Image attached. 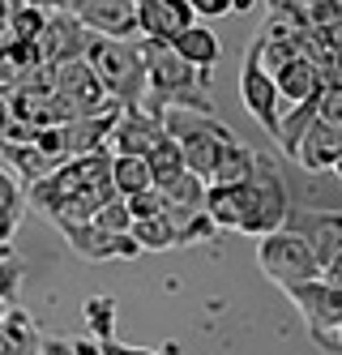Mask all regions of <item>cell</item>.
I'll list each match as a JSON object with an SVG mask.
<instances>
[{
    "label": "cell",
    "instance_id": "cell-8",
    "mask_svg": "<svg viewBox=\"0 0 342 355\" xmlns=\"http://www.w3.org/2000/svg\"><path fill=\"white\" fill-rule=\"evenodd\" d=\"M51 86H56L73 112L82 116V112H99V107H108V86H103V78L94 73V64L86 56H73V60H60V64H51Z\"/></svg>",
    "mask_w": 342,
    "mask_h": 355
},
{
    "label": "cell",
    "instance_id": "cell-35",
    "mask_svg": "<svg viewBox=\"0 0 342 355\" xmlns=\"http://www.w3.org/2000/svg\"><path fill=\"white\" fill-rule=\"evenodd\" d=\"M325 278H330V283H338V287H342V252H338V257H334V261L325 266Z\"/></svg>",
    "mask_w": 342,
    "mask_h": 355
},
{
    "label": "cell",
    "instance_id": "cell-14",
    "mask_svg": "<svg viewBox=\"0 0 342 355\" xmlns=\"http://www.w3.org/2000/svg\"><path fill=\"white\" fill-rule=\"evenodd\" d=\"M338 155H342V129L317 116V120L304 129L300 146H296V163H300L304 171H334Z\"/></svg>",
    "mask_w": 342,
    "mask_h": 355
},
{
    "label": "cell",
    "instance_id": "cell-33",
    "mask_svg": "<svg viewBox=\"0 0 342 355\" xmlns=\"http://www.w3.org/2000/svg\"><path fill=\"white\" fill-rule=\"evenodd\" d=\"M266 5H270V9H282V13H304L312 0H266Z\"/></svg>",
    "mask_w": 342,
    "mask_h": 355
},
{
    "label": "cell",
    "instance_id": "cell-29",
    "mask_svg": "<svg viewBox=\"0 0 342 355\" xmlns=\"http://www.w3.org/2000/svg\"><path fill=\"white\" fill-rule=\"evenodd\" d=\"M22 278H26V270H22V257H17V248H13V252L0 257V304H17Z\"/></svg>",
    "mask_w": 342,
    "mask_h": 355
},
{
    "label": "cell",
    "instance_id": "cell-2",
    "mask_svg": "<svg viewBox=\"0 0 342 355\" xmlns=\"http://www.w3.org/2000/svg\"><path fill=\"white\" fill-rule=\"evenodd\" d=\"M86 60L94 64L108 94H116L124 107H142V98L150 94V69H146V56H142V43L94 35L90 47H86Z\"/></svg>",
    "mask_w": 342,
    "mask_h": 355
},
{
    "label": "cell",
    "instance_id": "cell-27",
    "mask_svg": "<svg viewBox=\"0 0 342 355\" xmlns=\"http://www.w3.org/2000/svg\"><path fill=\"white\" fill-rule=\"evenodd\" d=\"M17 223H22V193L13 184V175L0 171V240H9Z\"/></svg>",
    "mask_w": 342,
    "mask_h": 355
},
{
    "label": "cell",
    "instance_id": "cell-18",
    "mask_svg": "<svg viewBox=\"0 0 342 355\" xmlns=\"http://www.w3.org/2000/svg\"><path fill=\"white\" fill-rule=\"evenodd\" d=\"M321 94H325V90H321ZM321 94H317V98H304V103L282 107V116H278V133H274V141L282 146V155L296 159V146H300L304 129H308V124L317 120V112H321Z\"/></svg>",
    "mask_w": 342,
    "mask_h": 355
},
{
    "label": "cell",
    "instance_id": "cell-10",
    "mask_svg": "<svg viewBox=\"0 0 342 355\" xmlns=\"http://www.w3.org/2000/svg\"><path fill=\"white\" fill-rule=\"evenodd\" d=\"M69 9L82 17L90 35H108V39L137 35V0H69Z\"/></svg>",
    "mask_w": 342,
    "mask_h": 355
},
{
    "label": "cell",
    "instance_id": "cell-26",
    "mask_svg": "<svg viewBox=\"0 0 342 355\" xmlns=\"http://www.w3.org/2000/svg\"><path fill=\"white\" fill-rule=\"evenodd\" d=\"M43 26H47V13L39 9V5H26V0H22V5L9 13V39H39L43 35Z\"/></svg>",
    "mask_w": 342,
    "mask_h": 355
},
{
    "label": "cell",
    "instance_id": "cell-36",
    "mask_svg": "<svg viewBox=\"0 0 342 355\" xmlns=\"http://www.w3.org/2000/svg\"><path fill=\"white\" fill-rule=\"evenodd\" d=\"M9 120H13V98H9V94H0V129H5Z\"/></svg>",
    "mask_w": 342,
    "mask_h": 355
},
{
    "label": "cell",
    "instance_id": "cell-19",
    "mask_svg": "<svg viewBox=\"0 0 342 355\" xmlns=\"http://www.w3.org/2000/svg\"><path fill=\"white\" fill-rule=\"evenodd\" d=\"M0 150H5V159L13 163V171L22 175V180H39V175L60 167V159H51L39 141H5L0 137Z\"/></svg>",
    "mask_w": 342,
    "mask_h": 355
},
{
    "label": "cell",
    "instance_id": "cell-30",
    "mask_svg": "<svg viewBox=\"0 0 342 355\" xmlns=\"http://www.w3.org/2000/svg\"><path fill=\"white\" fill-rule=\"evenodd\" d=\"M124 201H128V210H133V218H146V214L167 210V197H163L159 184H150V189H142V193H133V197H124Z\"/></svg>",
    "mask_w": 342,
    "mask_h": 355
},
{
    "label": "cell",
    "instance_id": "cell-40",
    "mask_svg": "<svg viewBox=\"0 0 342 355\" xmlns=\"http://www.w3.org/2000/svg\"><path fill=\"white\" fill-rule=\"evenodd\" d=\"M334 175H338V180H342V155H338V163H334Z\"/></svg>",
    "mask_w": 342,
    "mask_h": 355
},
{
    "label": "cell",
    "instance_id": "cell-38",
    "mask_svg": "<svg viewBox=\"0 0 342 355\" xmlns=\"http://www.w3.org/2000/svg\"><path fill=\"white\" fill-rule=\"evenodd\" d=\"M257 5V0H231V13H248Z\"/></svg>",
    "mask_w": 342,
    "mask_h": 355
},
{
    "label": "cell",
    "instance_id": "cell-39",
    "mask_svg": "<svg viewBox=\"0 0 342 355\" xmlns=\"http://www.w3.org/2000/svg\"><path fill=\"white\" fill-rule=\"evenodd\" d=\"M0 351H9V338H5V325H0Z\"/></svg>",
    "mask_w": 342,
    "mask_h": 355
},
{
    "label": "cell",
    "instance_id": "cell-5",
    "mask_svg": "<svg viewBox=\"0 0 342 355\" xmlns=\"http://www.w3.org/2000/svg\"><path fill=\"white\" fill-rule=\"evenodd\" d=\"M291 304L300 309L308 338L317 343L321 351H342V287L330 283V278H312V283H300L287 291Z\"/></svg>",
    "mask_w": 342,
    "mask_h": 355
},
{
    "label": "cell",
    "instance_id": "cell-21",
    "mask_svg": "<svg viewBox=\"0 0 342 355\" xmlns=\"http://www.w3.org/2000/svg\"><path fill=\"white\" fill-rule=\"evenodd\" d=\"M205 210L219 232H240V184H205Z\"/></svg>",
    "mask_w": 342,
    "mask_h": 355
},
{
    "label": "cell",
    "instance_id": "cell-1",
    "mask_svg": "<svg viewBox=\"0 0 342 355\" xmlns=\"http://www.w3.org/2000/svg\"><path fill=\"white\" fill-rule=\"evenodd\" d=\"M163 129H167V137L180 141L189 171L205 175V180H210V171H214V163L223 159V150H227L231 141H240L214 112H210V107H184V103H171V107L163 112Z\"/></svg>",
    "mask_w": 342,
    "mask_h": 355
},
{
    "label": "cell",
    "instance_id": "cell-16",
    "mask_svg": "<svg viewBox=\"0 0 342 355\" xmlns=\"http://www.w3.org/2000/svg\"><path fill=\"white\" fill-rule=\"evenodd\" d=\"M300 232L308 236L312 252H317V261L330 266L338 252H342V214L338 210H312L300 218Z\"/></svg>",
    "mask_w": 342,
    "mask_h": 355
},
{
    "label": "cell",
    "instance_id": "cell-7",
    "mask_svg": "<svg viewBox=\"0 0 342 355\" xmlns=\"http://www.w3.org/2000/svg\"><path fill=\"white\" fill-rule=\"evenodd\" d=\"M240 98H244L248 116H253L261 129L274 137V133H278V116H282V94H278L274 73L261 64L253 52H244V69H240Z\"/></svg>",
    "mask_w": 342,
    "mask_h": 355
},
{
    "label": "cell",
    "instance_id": "cell-3",
    "mask_svg": "<svg viewBox=\"0 0 342 355\" xmlns=\"http://www.w3.org/2000/svg\"><path fill=\"white\" fill-rule=\"evenodd\" d=\"M257 240H261L257 244V266L282 291H291L300 283H312V278L325 274V266L317 261V252H312V244H308V236L300 232V227L282 223V227H274V232L257 236Z\"/></svg>",
    "mask_w": 342,
    "mask_h": 355
},
{
    "label": "cell",
    "instance_id": "cell-20",
    "mask_svg": "<svg viewBox=\"0 0 342 355\" xmlns=\"http://www.w3.org/2000/svg\"><path fill=\"white\" fill-rule=\"evenodd\" d=\"M112 184L120 197H133L154 184V171L146 155H112Z\"/></svg>",
    "mask_w": 342,
    "mask_h": 355
},
{
    "label": "cell",
    "instance_id": "cell-34",
    "mask_svg": "<svg viewBox=\"0 0 342 355\" xmlns=\"http://www.w3.org/2000/svg\"><path fill=\"white\" fill-rule=\"evenodd\" d=\"M17 5H22V0H0V35L9 31V13H13Z\"/></svg>",
    "mask_w": 342,
    "mask_h": 355
},
{
    "label": "cell",
    "instance_id": "cell-24",
    "mask_svg": "<svg viewBox=\"0 0 342 355\" xmlns=\"http://www.w3.org/2000/svg\"><path fill=\"white\" fill-rule=\"evenodd\" d=\"M150 171H154V184H163V180H171V175L176 171H184V167H189V163H184V150H180V141L176 137H159V146H154L150 150Z\"/></svg>",
    "mask_w": 342,
    "mask_h": 355
},
{
    "label": "cell",
    "instance_id": "cell-32",
    "mask_svg": "<svg viewBox=\"0 0 342 355\" xmlns=\"http://www.w3.org/2000/svg\"><path fill=\"white\" fill-rule=\"evenodd\" d=\"M189 5H193L197 17H223V13H231V0H189Z\"/></svg>",
    "mask_w": 342,
    "mask_h": 355
},
{
    "label": "cell",
    "instance_id": "cell-11",
    "mask_svg": "<svg viewBox=\"0 0 342 355\" xmlns=\"http://www.w3.org/2000/svg\"><path fill=\"white\" fill-rule=\"evenodd\" d=\"M167 129H163V120L159 116H150V112H142V107H124V116L116 120V129L108 133V146L112 155H150L154 146H159V137H163Z\"/></svg>",
    "mask_w": 342,
    "mask_h": 355
},
{
    "label": "cell",
    "instance_id": "cell-12",
    "mask_svg": "<svg viewBox=\"0 0 342 355\" xmlns=\"http://www.w3.org/2000/svg\"><path fill=\"white\" fill-rule=\"evenodd\" d=\"M274 82H278V94H282V107L304 103V98H317V94L330 86V82H325V73H321V64L312 60L308 52L287 56V60L274 69Z\"/></svg>",
    "mask_w": 342,
    "mask_h": 355
},
{
    "label": "cell",
    "instance_id": "cell-17",
    "mask_svg": "<svg viewBox=\"0 0 342 355\" xmlns=\"http://www.w3.org/2000/svg\"><path fill=\"white\" fill-rule=\"evenodd\" d=\"M0 325H5V338H9V351H13V355H39L43 329L35 325V317L26 313L22 304H5V317H0Z\"/></svg>",
    "mask_w": 342,
    "mask_h": 355
},
{
    "label": "cell",
    "instance_id": "cell-4",
    "mask_svg": "<svg viewBox=\"0 0 342 355\" xmlns=\"http://www.w3.org/2000/svg\"><path fill=\"white\" fill-rule=\"evenodd\" d=\"M287 218H291V201H287L282 175L266 155H257L253 175L240 184V232L244 236H266L274 227H282Z\"/></svg>",
    "mask_w": 342,
    "mask_h": 355
},
{
    "label": "cell",
    "instance_id": "cell-22",
    "mask_svg": "<svg viewBox=\"0 0 342 355\" xmlns=\"http://www.w3.org/2000/svg\"><path fill=\"white\" fill-rule=\"evenodd\" d=\"M253 167H257V155H253L244 141H231L223 150V159L214 163V171H210L205 184H244L248 175H253Z\"/></svg>",
    "mask_w": 342,
    "mask_h": 355
},
{
    "label": "cell",
    "instance_id": "cell-37",
    "mask_svg": "<svg viewBox=\"0 0 342 355\" xmlns=\"http://www.w3.org/2000/svg\"><path fill=\"white\" fill-rule=\"evenodd\" d=\"M26 5H39L43 13H56V9H65L69 0H26Z\"/></svg>",
    "mask_w": 342,
    "mask_h": 355
},
{
    "label": "cell",
    "instance_id": "cell-25",
    "mask_svg": "<svg viewBox=\"0 0 342 355\" xmlns=\"http://www.w3.org/2000/svg\"><path fill=\"white\" fill-rule=\"evenodd\" d=\"M82 313H86V325H90V334L103 343V338H116V300L112 295H90L82 304Z\"/></svg>",
    "mask_w": 342,
    "mask_h": 355
},
{
    "label": "cell",
    "instance_id": "cell-9",
    "mask_svg": "<svg viewBox=\"0 0 342 355\" xmlns=\"http://www.w3.org/2000/svg\"><path fill=\"white\" fill-rule=\"evenodd\" d=\"M90 31L82 26V17H77L69 5L47 13V26L39 35V52H43V64H60V60H73V56H86L90 47Z\"/></svg>",
    "mask_w": 342,
    "mask_h": 355
},
{
    "label": "cell",
    "instance_id": "cell-28",
    "mask_svg": "<svg viewBox=\"0 0 342 355\" xmlns=\"http://www.w3.org/2000/svg\"><path fill=\"white\" fill-rule=\"evenodd\" d=\"M94 223L108 227V232H133V210H128V201L116 193V197H108V201L94 210Z\"/></svg>",
    "mask_w": 342,
    "mask_h": 355
},
{
    "label": "cell",
    "instance_id": "cell-13",
    "mask_svg": "<svg viewBox=\"0 0 342 355\" xmlns=\"http://www.w3.org/2000/svg\"><path fill=\"white\" fill-rule=\"evenodd\" d=\"M189 21H197L189 0H137V35L142 39H171Z\"/></svg>",
    "mask_w": 342,
    "mask_h": 355
},
{
    "label": "cell",
    "instance_id": "cell-15",
    "mask_svg": "<svg viewBox=\"0 0 342 355\" xmlns=\"http://www.w3.org/2000/svg\"><path fill=\"white\" fill-rule=\"evenodd\" d=\"M167 43H171L193 69H214V64L223 60V43H219V35L210 31V26H201V21H189V26H184L180 35H171Z\"/></svg>",
    "mask_w": 342,
    "mask_h": 355
},
{
    "label": "cell",
    "instance_id": "cell-31",
    "mask_svg": "<svg viewBox=\"0 0 342 355\" xmlns=\"http://www.w3.org/2000/svg\"><path fill=\"white\" fill-rule=\"evenodd\" d=\"M317 116L342 129V86H325V94H321V112H317Z\"/></svg>",
    "mask_w": 342,
    "mask_h": 355
},
{
    "label": "cell",
    "instance_id": "cell-23",
    "mask_svg": "<svg viewBox=\"0 0 342 355\" xmlns=\"http://www.w3.org/2000/svg\"><path fill=\"white\" fill-rule=\"evenodd\" d=\"M133 236L142 240V248H146V252H167V248H180V244H176V227H171L167 210L146 214V218H133Z\"/></svg>",
    "mask_w": 342,
    "mask_h": 355
},
{
    "label": "cell",
    "instance_id": "cell-6",
    "mask_svg": "<svg viewBox=\"0 0 342 355\" xmlns=\"http://www.w3.org/2000/svg\"><path fill=\"white\" fill-rule=\"evenodd\" d=\"M60 232H65L69 248L77 252V257H86V261H137L146 252L133 232H108V227H99L94 218L60 223Z\"/></svg>",
    "mask_w": 342,
    "mask_h": 355
}]
</instances>
